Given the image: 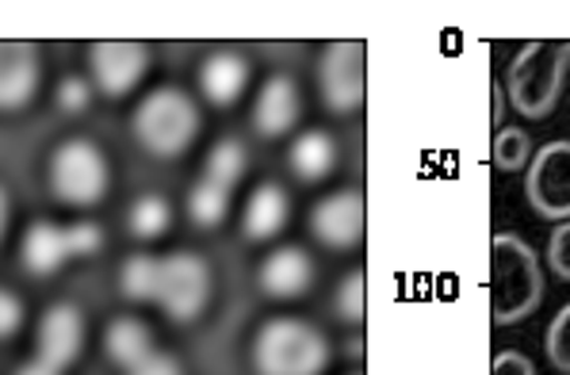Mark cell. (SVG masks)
<instances>
[{
    "instance_id": "obj_1",
    "label": "cell",
    "mask_w": 570,
    "mask_h": 375,
    "mask_svg": "<svg viewBox=\"0 0 570 375\" xmlns=\"http://www.w3.org/2000/svg\"><path fill=\"white\" fill-rule=\"evenodd\" d=\"M543 303V268L537 249L517 234H498L490 249V318L513 326L537 314Z\"/></svg>"
},
{
    "instance_id": "obj_2",
    "label": "cell",
    "mask_w": 570,
    "mask_h": 375,
    "mask_svg": "<svg viewBox=\"0 0 570 375\" xmlns=\"http://www.w3.org/2000/svg\"><path fill=\"white\" fill-rule=\"evenodd\" d=\"M570 69V42H524L505 69V100L521 119H548L556 111Z\"/></svg>"
},
{
    "instance_id": "obj_3",
    "label": "cell",
    "mask_w": 570,
    "mask_h": 375,
    "mask_svg": "<svg viewBox=\"0 0 570 375\" xmlns=\"http://www.w3.org/2000/svg\"><path fill=\"white\" fill-rule=\"evenodd\" d=\"M249 361L257 375H326L333 348L318 326L306 318H268L253 334Z\"/></svg>"
},
{
    "instance_id": "obj_4",
    "label": "cell",
    "mask_w": 570,
    "mask_h": 375,
    "mask_svg": "<svg viewBox=\"0 0 570 375\" xmlns=\"http://www.w3.org/2000/svg\"><path fill=\"white\" fill-rule=\"evenodd\" d=\"M130 130H135L138 146L154 157H180L191 150V142L204 130V116L199 103L177 85H161L150 96H142V103L130 116Z\"/></svg>"
},
{
    "instance_id": "obj_5",
    "label": "cell",
    "mask_w": 570,
    "mask_h": 375,
    "mask_svg": "<svg viewBox=\"0 0 570 375\" xmlns=\"http://www.w3.org/2000/svg\"><path fill=\"white\" fill-rule=\"evenodd\" d=\"M111 165L89 138H69L50 154V191L69 207H96L108 199Z\"/></svg>"
},
{
    "instance_id": "obj_6",
    "label": "cell",
    "mask_w": 570,
    "mask_h": 375,
    "mask_svg": "<svg viewBox=\"0 0 570 375\" xmlns=\"http://www.w3.org/2000/svg\"><path fill=\"white\" fill-rule=\"evenodd\" d=\"M210 292H215V276L210 265L199 253H169L161 257V287H157V307L169 314L173 322L188 326L207 310Z\"/></svg>"
},
{
    "instance_id": "obj_7",
    "label": "cell",
    "mask_w": 570,
    "mask_h": 375,
    "mask_svg": "<svg viewBox=\"0 0 570 375\" xmlns=\"http://www.w3.org/2000/svg\"><path fill=\"white\" fill-rule=\"evenodd\" d=\"M524 196H529L532 211L548 223L570 219V142H548L532 150L529 177H524Z\"/></svg>"
},
{
    "instance_id": "obj_8",
    "label": "cell",
    "mask_w": 570,
    "mask_h": 375,
    "mask_svg": "<svg viewBox=\"0 0 570 375\" xmlns=\"http://www.w3.org/2000/svg\"><path fill=\"white\" fill-rule=\"evenodd\" d=\"M318 92L333 116H348L364 103V42H330L318 58Z\"/></svg>"
},
{
    "instance_id": "obj_9",
    "label": "cell",
    "mask_w": 570,
    "mask_h": 375,
    "mask_svg": "<svg viewBox=\"0 0 570 375\" xmlns=\"http://www.w3.org/2000/svg\"><path fill=\"white\" fill-rule=\"evenodd\" d=\"M146 69H150V47L135 39H104L92 42L89 50V81L92 89L108 100H122L142 85Z\"/></svg>"
},
{
    "instance_id": "obj_10",
    "label": "cell",
    "mask_w": 570,
    "mask_h": 375,
    "mask_svg": "<svg viewBox=\"0 0 570 375\" xmlns=\"http://www.w3.org/2000/svg\"><path fill=\"white\" fill-rule=\"evenodd\" d=\"M311 234L326 249H356L364 241V196L356 188L330 191L314 204L311 211Z\"/></svg>"
},
{
    "instance_id": "obj_11",
    "label": "cell",
    "mask_w": 570,
    "mask_h": 375,
    "mask_svg": "<svg viewBox=\"0 0 570 375\" xmlns=\"http://www.w3.org/2000/svg\"><path fill=\"white\" fill-rule=\"evenodd\" d=\"M85 348V314L73 303H55L39 318L35 329V361L50 364V368L66 372L77 364Z\"/></svg>"
},
{
    "instance_id": "obj_12",
    "label": "cell",
    "mask_w": 570,
    "mask_h": 375,
    "mask_svg": "<svg viewBox=\"0 0 570 375\" xmlns=\"http://www.w3.org/2000/svg\"><path fill=\"white\" fill-rule=\"evenodd\" d=\"M39 47L28 39H0V111L28 108L39 92Z\"/></svg>"
},
{
    "instance_id": "obj_13",
    "label": "cell",
    "mask_w": 570,
    "mask_h": 375,
    "mask_svg": "<svg viewBox=\"0 0 570 375\" xmlns=\"http://www.w3.org/2000/svg\"><path fill=\"white\" fill-rule=\"evenodd\" d=\"M303 119V96L292 73H272L257 92L253 103V130L261 138H284L299 127Z\"/></svg>"
},
{
    "instance_id": "obj_14",
    "label": "cell",
    "mask_w": 570,
    "mask_h": 375,
    "mask_svg": "<svg viewBox=\"0 0 570 375\" xmlns=\"http://www.w3.org/2000/svg\"><path fill=\"white\" fill-rule=\"evenodd\" d=\"M257 284L268 299H303L314 287V260L299 246H279L272 249L257 268Z\"/></svg>"
},
{
    "instance_id": "obj_15",
    "label": "cell",
    "mask_w": 570,
    "mask_h": 375,
    "mask_svg": "<svg viewBox=\"0 0 570 375\" xmlns=\"http://www.w3.org/2000/svg\"><path fill=\"white\" fill-rule=\"evenodd\" d=\"M253 66L249 58L238 55V50H215V55L204 58L199 66V92H204L207 103L215 108H230V103L242 100V92L249 89Z\"/></svg>"
},
{
    "instance_id": "obj_16",
    "label": "cell",
    "mask_w": 570,
    "mask_h": 375,
    "mask_svg": "<svg viewBox=\"0 0 570 375\" xmlns=\"http://www.w3.org/2000/svg\"><path fill=\"white\" fill-rule=\"evenodd\" d=\"M66 260H73V249H69V230L50 219H39L28 226L23 234V246H20V265L23 273L35 276V280H47L55 276Z\"/></svg>"
},
{
    "instance_id": "obj_17",
    "label": "cell",
    "mask_w": 570,
    "mask_h": 375,
    "mask_svg": "<svg viewBox=\"0 0 570 375\" xmlns=\"http://www.w3.org/2000/svg\"><path fill=\"white\" fill-rule=\"evenodd\" d=\"M287 219H292V196H287V188L272 185V180L268 185H257L242 215V238L253 241V246H265V241H272L284 230Z\"/></svg>"
},
{
    "instance_id": "obj_18",
    "label": "cell",
    "mask_w": 570,
    "mask_h": 375,
    "mask_svg": "<svg viewBox=\"0 0 570 375\" xmlns=\"http://www.w3.org/2000/svg\"><path fill=\"white\" fill-rule=\"evenodd\" d=\"M287 165H292L299 185H322L337 169V142L322 127L303 130V135H295L292 150H287Z\"/></svg>"
},
{
    "instance_id": "obj_19",
    "label": "cell",
    "mask_w": 570,
    "mask_h": 375,
    "mask_svg": "<svg viewBox=\"0 0 570 375\" xmlns=\"http://www.w3.org/2000/svg\"><path fill=\"white\" fill-rule=\"evenodd\" d=\"M154 348H157L154 334H150V326H146L142 318L119 314V318H111L108 329H104V353H108V361L116 364V368H122V372H130L135 364H142Z\"/></svg>"
},
{
    "instance_id": "obj_20",
    "label": "cell",
    "mask_w": 570,
    "mask_h": 375,
    "mask_svg": "<svg viewBox=\"0 0 570 375\" xmlns=\"http://www.w3.org/2000/svg\"><path fill=\"white\" fill-rule=\"evenodd\" d=\"M245 172H249V150H245V142H238V138H223V142L210 146V154L204 161V180L234 191L245 180Z\"/></svg>"
},
{
    "instance_id": "obj_21",
    "label": "cell",
    "mask_w": 570,
    "mask_h": 375,
    "mask_svg": "<svg viewBox=\"0 0 570 375\" xmlns=\"http://www.w3.org/2000/svg\"><path fill=\"white\" fill-rule=\"evenodd\" d=\"M127 226L138 241H157L173 226V204L161 191H146V196H138L135 204H130Z\"/></svg>"
},
{
    "instance_id": "obj_22",
    "label": "cell",
    "mask_w": 570,
    "mask_h": 375,
    "mask_svg": "<svg viewBox=\"0 0 570 375\" xmlns=\"http://www.w3.org/2000/svg\"><path fill=\"white\" fill-rule=\"evenodd\" d=\"M157 287H161V257L135 253V257L119 268V292L127 295L130 303H157Z\"/></svg>"
},
{
    "instance_id": "obj_23",
    "label": "cell",
    "mask_w": 570,
    "mask_h": 375,
    "mask_svg": "<svg viewBox=\"0 0 570 375\" xmlns=\"http://www.w3.org/2000/svg\"><path fill=\"white\" fill-rule=\"evenodd\" d=\"M230 215V191L210 185V180H196L188 191V219L204 230H215L223 226V219Z\"/></svg>"
},
{
    "instance_id": "obj_24",
    "label": "cell",
    "mask_w": 570,
    "mask_h": 375,
    "mask_svg": "<svg viewBox=\"0 0 570 375\" xmlns=\"http://www.w3.org/2000/svg\"><path fill=\"white\" fill-rule=\"evenodd\" d=\"M532 161V138L524 127H498L494 138V165L502 172H521Z\"/></svg>"
},
{
    "instance_id": "obj_25",
    "label": "cell",
    "mask_w": 570,
    "mask_h": 375,
    "mask_svg": "<svg viewBox=\"0 0 570 375\" xmlns=\"http://www.w3.org/2000/svg\"><path fill=\"white\" fill-rule=\"evenodd\" d=\"M333 310H337V318L348 322V326H361L364 322V273L361 268H353V273L341 280L337 295H333Z\"/></svg>"
},
{
    "instance_id": "obj_26",
    "label": "cell",
    "mask_w": 570,
    "mask_h": 375,
    "mask_svg": "<svg viewBox=\"0 0 570 375\" xmlns=\"http://www.w3.org/2000/svg\"><path fill=\"white\" fill-rule=\"evenodd\" d=\"M543 353H548L551 368L570 375V303L551 318L548 334H543Z\"/></svg>"
},
{
    "instance_id": "obj_27",
    "label": "cell",
    "mask_w": 570,
    "mask_h": 375,
    "mask_svg": "<svg viewBox=\"0 0 570 375\" xmlns=\"http://www.w3.org/2000/svg\"><path fill=\"white\" fill-rule=\"evenodd\" d=\"M55 100H58V111H66V116H81V111L92 103V81H89V77H81V73L61 77Z\"/></svg>"
},
{
    "instance_id": "obj_28",
    "label": "cell",
    "mask_w": 570,
    "mask_h": 375,
    "mask_svg": "<svg viewBox=\"0 0 570 375\" xmlns=\"http://www.w3.org/2000/svg\"><path fill=\"white\" fill-rule=\"evenodd\" d=\"M548 268L563 284H570V219L551 226V234H548Z\"/></svg>"
},
{
    "instance_id": "obj_29",
    "label": "cell",
    "mask_w": 570,
    "mask_h": 375,
    "mask_svg": "<svg viewBox=\"0 0 570 375\" xmlns=\"http://www.w3.org/2000/svg\"><path fill=\"white\" fill-rule=\"evenodd\" d=\"M66 230H69V249H73V257H92V253H100L104 230L96 223H73V226H66Z\"/></svg>"
},
{
    "instance_id": "obj_30",
    "label": "cell",
    "mask_w": 570,
    "mask_h": 375,
    "mask_svg": "<svg viewBox=\"0 0 570 375\" xmlns=\"http://www.w3.org/2000/svg\"><path fill=\"white\" fill-rule=\"evenodd\" d=\"M23 326V303L16 292H8V287H0V342H8V337H16Z\"/></svg>"
},
{
    "instance_id": "obj_31",
    "label": "cell",
    "mask_w": 570,
    "mask_h": 375,
    "mask_svg": "<svg viewBox=\"0 0 570 375\" xmlns=\"http://www.w3.org/2000/svg\"><path fill=\"white\" fill-rule=\"evenodd\" d=\"M127 375H184V364L177 361V356L161 353V348H154L150 356H146L142 364H135Z\"/></svg>"
},
{
    "instance_id": "obj_32",
    "label": "cell",
    "mask_w": 570,
    "mask_h": 375,
    "mask_svg": "<svg viewBox=\"0 0 570 375\" xmlns=\"http://www.w3.org/2000/svg\"><path fill=\"white\" fill-rule=\"evenodd\" d=\"M494 375H537V364L524 353H513V348H502L494 356Z\"/></svg>"
},
{
    "instance_id": "obj_33",
    "label": "cell",
    "mask_w": 570,
    "mask_h": 375,
    "mask_svg": "<svg viewBox=\"0 0 570 375\" xmlns=\"http://www.w3.org/2000/svg\"><path fill=\"white\" fill-rule=\"evenodd\" d=\"M16 375H61L58 368H50V364H42V361H28Z\"/></svg>"
},
{
    "instance_id": "obj_34",
    "label": "cell",
    "mask_w": 570,
    "mask_h": 375,
    "mask_svg": "<svg viewBox=\"0 0 570 375\" xmlns=\"http://www.w3.org/2000/svg\"><path fill=\"white\" fill-rule=\"evenodd\" d=\"M8 215H12V207H8V188L0 185V241H4V234H8Z\"/></svg>"
}]
</instances>
